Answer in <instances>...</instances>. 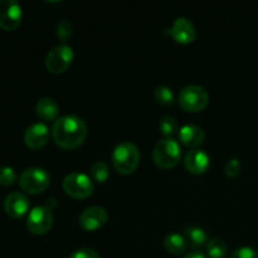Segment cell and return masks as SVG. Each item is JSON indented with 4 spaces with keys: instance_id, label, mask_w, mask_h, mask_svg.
<instances>
[{
    "instance_id": "cell-1",
    "label": "cell",
    "mask_w": 258,
    "mask_h": 258,
    "mask_svg": "<svg viewBox=\"0 0 258 258\" xmlns=\"http://www.w3.org/2000/svg\"><path fill=\"white\" fill-rule=\"evenodd\" d=\"M52 136L59 148L73 150L85 143L87 138V125L76 115L60 116L53 123Z\"/></svg>"
},
{
    "instance_id": "cell-2",
    "label": "cell",
    "mask_w": 258,
    "mask_h": 258,
    "mask_svg": "<svg viewBox=\"0 0 258 258\" xmlns=\"http://www.w3.org/2000/svg\"><path fill=\"white\" fill-rule=\"evenodd\" d=\"M111 160L117 173L122 175H130L140 164V151L135 144L121 143L113 150Z\"/></svg>"
},
{
    "instance_id": "cell-3",
    "label": "cell",
    "mask_w": 258,
    "mask_h": 258,
    "mask_svg": "<svg viewBox=\"0 0 258 258\" xmlns=\"http://www.w3.org/2000/svg\"><path fill=\"white\" fill-rule=\"evenodd\" d=\"M181 158V149L178 141L171 139H163L154 146V163L161 169L175 168Z\"/></svg>"
},
{
    "instance_id": "cell-4",
    "label": "cell",
    "mask_w": 258,
    "mask_h": 258,
    "mask_svg": "<svg viewBox=\"0 0 258 258\" xmlns=\"http://www.w3.org/2000/svg\"><path fill=\"white\" fill-rule=\"evenodd\" d=\"M178 102L179 106L186 112H201L208 106L209 95L202 86L190 85L180 91Z\"/></svg>"
},
{
    "instance_id": "cell-5",
    "label": "cell",
    "mask_w": 258,
    "mask_h": 258,
    "mask_svg": "<svg viewBox=\"0 0 258 258\" xmlns=\"http://www.w3.org/2000/svg\"><path fill=\"white\" fill-rule=\"evenodd\" d=\"M50 184V175L45 169L30 168L23 171L19 176V185L25 193H43Z\"/></svg>"
},
{
    "instance_id": "cell-6",
    "label": "cell",
    "mask_w": 258,
    "mask_h": 258,
    "mask_svg": "<svg viewBox=\"0 0 258 258\" xmlns=\"http://www.w3.org/2000/svg\"><path fill=\"white\" fill-rule=\"evenodd\" d=\"M93 181L82 173H71L63 179V190L73 199H86L92 196Z\"/></svg>"
},
{
    "instance_id": "cell-7",
    "label": "cell",
    "mask_w": 258,
    "mask_h": 258,
    "mask_svg": "<svg viewBox=\"0 0 258 258\" xmlns=\"http://www.w3.org/2000/svg\"><path fill=\"white\" fill-rule=\"evenodd\" d=\"M73 58L75 53L70 45H57L45 57V67L53 75H60L71 67Z\"/></svg>"
},
{
    "instance_id": "cell-8",
    "label": "cell",
    "mask_w": 258,
    "mask_h": 258,
    "mask_svg": "<svg viewBox=\"0 0 258 258\" xmlns=\"http://www.w3.org/2000/svg\"><path fill=\"white\" fill-rule=\"evenodd\" d=\"M53 226V214L52 211L47 207H35L30 211L27 218V228L30 233L35 236H43Z\"/></svg>"
},
{
    "instance_id": "cell-9",
    "label": "cell",
    "mask_w": 258,
    "mask_h": 258,
    "mask_svg": "<svg viewBox=\"0 0 258 258\" xmlns=\"http://www.w3.org/2000/svg\"><path fill=\"white\" fill-rule=\"evenodd\" d=\"M22 7L15 0H0V28L8 32L17 29L22 23Z\"/></svg>"
},
{
    "instance_id": "cell-10",
    "label": "cell",
    "mask_w": 258,
    "mask_h": 258,
    "mask_svg": "<svg viewBox=\"0 0 258 258\" xmlns=\"http://www.w3.org/2000/svg\"><path fill=\"white\" fill-rule=\"evenodd\" d=\"M107 218L108 214L106 212V209L102 208V207L95 206L85 209L82 212V214L80 216L78 222H80V226L85 231L93 232L105 226L106 222H107Z\"/></svg>"
},
{
    "instance_id": "cell-11",
    "label": "cell",
    "mask_w": 258,
    "mask_h": 258,
    "mask_svg": "<svg viewBox=\"0 0 258 258\" xmlns=\"http://www.w3.org/2000/svg\"><path fill=\"white\" fill-rule=\"evenodd\" d=\"M49 140V128L45 123L37 122L25 130L24 143L32 150H39Z\"/></svg>"
},
{
    "instance_id": "cell-12",
    "label": "cell",
    "mask_w": 258,
    "mask_h": 258,
    "mask_svg": "<svg viewBox=\"0 0 258 258\" xmlns=\"http://www.w3.org/2000/svg\"><path fill=\"white\" fill-rule=\"evenodd\" d=\"M211 165V158L204 150L194 149L185 155L184 159V166L186 170L194 175H201L208 170Z\"/></svg>"
},
{
    "instance_id": "cell-13",
    "label": "cell",
    "mask_w": 258,
    "mask_h": 258,
    "mask_svg": "<svg viewBox=\"0 0 258 258\" xmlns=\"http://www.w3.org/2000/svg\"><path fill=\"white\" fill-rule=\"evenodd\" d=\"M170 35L179 44H190L196 39V28L190 20L180 17L173 23Z\"/></svg>"
},
{
    "instance_id": "cell-14",
    "label": "cell",
    "mask_w": 258,
    "mask_h": 258,
    "mask_svg": "<svg viewBox=\"0 0 258 258\" xmlns=\"http://www.w3.org/2000/svg\"><path fill=\"white\" fill-rule=\"evenodd\" d=\"M29 209V199L22 193H10L4 201V211L12 218H22Z\"/></svg>"
},
{
    "instance_id": "cell-15",
    "label": "cell",
    "mask_w": 258,
    "mask_h": 258,
    "mask_svg": "<svg viewBox=\"0 0 258 258\" xmlns=\"http://www.w3.org/2000/svg\"><path fill=\"white\" fill-rule=\"evenodd\" d=\"M203 128L196 125H184L179 131V140L186 148H197L204 141Z\"/></svg>"
},
{
    "instance_id": "cell-16",
    "label": "cell",
    "mask_w": 258,
    "mask_h": 258,
    "mask_svg": "<svg viewBox=\"0 0 258 258\" xmlns=\"http://www.w3.org/2000/svg\"><path fill=\"white\" fill-rule=\"evenodd\" d=\"M37 115L43 121H54L59 115V105L50 97H43L35 105Z\"/></svg>"
},
{
    "instance_id": "cell-17",
    "label": "cell",
    "mask_w": 258,
    "mask_h": 258,
    "mask_svg": "<svg viewBox=\"0 0 258 258\" xmlns=\"http://www.w3.org/2000/svg\"><path fill=\"white\" fill-rule=\"evenodd\" d=\"M164 246L169 253L181 254L186 249V239L178 233H170L164 239Z\"/></svg>"
},
{
    "instance_id": "cell-18",
    "label": "cell",
    "mask_w": 258,
    "mask_h": 258,
    "mask_svg": "<svg viewBox=\"0 0 258 258\" xmlns=\"http://www.w3.org/2000/svg\"><path fill=\"white\" fill-rule=\"evenodd\" d=\"M185 239L193 248L204 246L207 243V233L199 227H189L185 229Z\"/></svg>"
},
{
    "instance_id": "cell-19",
    "label": "cell",
    "mask_w": 258,
    "mask_h": 258,
    "mask_svg": "<svg viewBox=\"0 0 258 258\" xmlns=\"http://www.w3.org/2000/svg\"><path fill=\"white\" fill-rule=\"evenodd\" d=\"M227 244L221 238H212L207 242V254L211 258H224L227 254Z\"/></svg>"
},
{
    "instance_id": "cell-20",
    "label": "cell",
    "mask_w": 258,
    "mask_h": 258,
    "mask_svg": "<svg viewBox=\"0 0 258 258\" xmlns=\"http://www.w3.org/2000/svg\"><path fill=\"white\" fill-rule=\"evenodd\" d=\"M90 174L96 183L103 184L105 181H107L108 176H110V168L103 161H96L91 165Z\"/></svg>"
},
{
    "instance_id": "cell-21",
    "label": "cell",
    "mask_w": 258,
    "mask_h": 258,
    "mask_svg": "<svg viewBox=\"0 0 258 258\" xmlns=\"http://www.w3.org/2000/svg\"><path fill=\"white\" fill-rule=\"evenodd\" d=\"M154 97H155L156 102L163 106H171L175 101L173 91H171V88L166 87V86L156 87L155 91H154Z\"/></svg>"
},
{
    "instance_id": "cell-22",
    "label": "cell",
    "mask_w": 258,
    "mask_h": 258,
    "mask_svg": "<svg viewBox=\"0 0 258 258\" xmlns=\"http://www.w3.org/2000/svg\"><path fill=\"white\" fill-rule=\"evenodd\" d=\"M159 128H160V133L165 136V139H171V136L178 130V122L173 116H165L161 118Z\"/></svg>"
},
{
    "instance_id": "cell-23",
    "label": "cell",
    "mask_w": 258,
    "mask_h": 258,
    "mask_svg": "<svg viewBox=\"0 0 258 258\" xmlns=\"http://www.w3.org/2000/svg\"><path fill=\"white\" fill-rule=\"evenodd\" d=\"M17 181V174H15L14 169L9 168V166H2L0 168V185L9 186Z\"/></svg>"
},
{
    "instance_id": "cell-24",
    "label": "cell",
    "mask_w": 258,
    "mask_h": 258,
    "mask_svg": "<svg viewBox=\"0 0 258 258\" xmlns=\"http://www.w3.org/2000/svg\"><path fill=\"white\" fill-rule=\"evenodd\" d=\"M72 33H73V27L70 22H67V20H63V22H60L59 24H58L57 37L59 38L60 40L66 42L68 38H71Z\"/></svg>"
},
{
    "instance_id": "cell-25",
    "label": "cell",
    "mask_w": 258,
    "mask_h": 258,
    "mask_svg": "<svg viewBox=\"0 0 258 258\" xmlns=\"http://www.w3.org/2000/svg\"><path fill=\"white\" fill-rule=\"evenodd\" d=\"M224 171H226L227 176H229V178H236L239 171H241V163H239L238 159H229L228 163L226 164Z\"/></svg>"
},
{
    "instance_id": "cell-26",
    "label": "cell",
    "mask_w": 258,
    "mask_h": 258,
    "mask_svg": "<svg viewBox=\"0 0 258 258\" xmlns=\"http://www.w3.org/2000/svg\"><path fill=\"white\" fill-rule=\"evenodd\" d=\"M229 258H258V253L251 247H241L236 249Z\"/></svg>"
},
{
    "instance_id": "cell-27",
    "label": "cell",
    "mask_w": 258,
    "mask_h": 258,
    "mask_svg": "<svg viewBox=\"0 0 258 258\" xmlns=\"http://www.w3.org/2000/svg\"><path fill=\"white\" fill-rule=\"evenodd\" d=\"M70 258H100V256L92 248H80L72 252Z\"/></svg>"
},
{
    "instance_id": "cell-28",
    "label": "cell",
    "mask_w": 258,
    "mask_h": 258,
    "mask_svg": "<svg viewBox=\"0 0 258 258\" xmlns=\"http://www.w3.org/2000/svg\"><path fill=\"white\" fill-rule=\"evenodd\" d=\"M183 258H209L207 254L202 253V252H190V253L185 254Z\"/></svg>"
}]
</instances>
